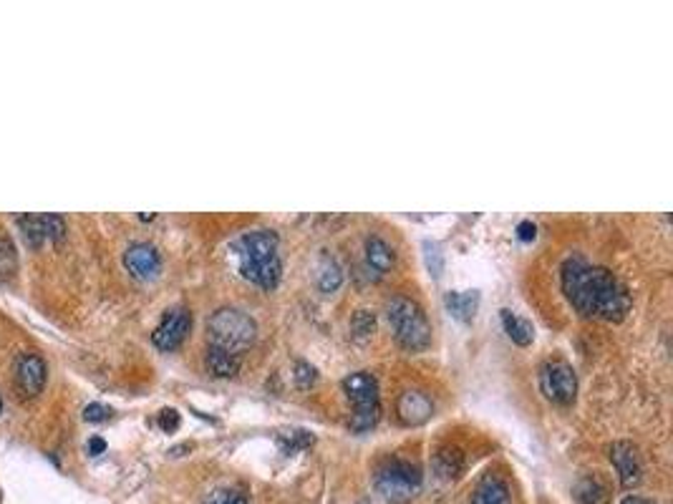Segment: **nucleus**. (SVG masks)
I'll list each match as a JSON object with an SVG mask.
<instances>
[{
	"label": "nucleus",
	"mask_w": 673,
	"mask_h": 504,
	"mask_svg": "<svg viewBox=\"0 0 673 504\" xmlns=\"http://www.w3.org/2000/svg\"><path fill=\"white\" fill-rule=\"evenodd\" d=\"M444 306H447V310L457 318V321L469 323L475 318V313H477L479 308V293L477 290H464V293L451 290V293H447V298H444Z\"/></svg>",
	"instance_id": "obj_14"
},
{
	"label": "nucleus",
	"mask_w": 673,
	"mask_h": 504,
	"mask_svg": "<svg viewBox=\"0 0 673 504\" xmlns=\"http://www.w3.org/2000/svg\"><path fill=\"white\" fill-rule=\"evenodd\" d=\"M315 378H318V374H315V368L310 364H306V361H298L295 364V381H298V386L300 389H308V386H313L315 383Z\"/></svg>",
	"instance_id": "obj_25"
},
{
	"label": "nucleus",
	"mask_w": 673,
	"mask_h": 504,
	"mask_svg": "<svg viewBox=\"0 0 673 504\" xmlns=\"http://www.w3.org/2000/svg\"><path fill=\"white\" fill-rule=\"evenodd\" d=\"M124 265L137 281H152V278H156V273L162 270V257H159L155 245L134 242L124 252Z\"/></svg>",
	"instance_id": "obj_10"
},
{
	"label": "nucleus",
	"mask_w": 673,
	"mask_h": 504,
	"mask_svg": "<svg viewBox=\"0 0 673 504\" xmlns=\"http://www.w3.org/2000/svg\"><path fill=\"white\" fill-rule=\"evenodd\" d=\"M386 318H389L393 338L399 340L401 349L414 353V350H424L432 343V325L416 300L396 295L386 303Z\"/></svg>",
	"instance_id": "obj_3"
},
{
	"label": "nucleus",
	"mask_w": 673,
	"mask_h": 504,
	"mask_svg": "<svg viewBox=\"0 0 673 504\" xmlns=\"http://www.w3.org/2000/svg\"><path fill=\"white\" fill-rule=\"evenodd\" d=\"M109 408L104 407V404H88V407L84 408V419L88 421V424H98V421H106L109 419Z\"/></svg>",
	"instance_id": "obj_27"
},
{
	"label": "nucleus",
	"mask_w": 673,
	"mask_h": 504,
	"mask_svg": "<svg viewBox=\"0 0 673 504\" xmlns=\"http://www.w3.org/2000/svg\"><path fill=\"white\" fill-rule=\"evenodd\" d=\"M310 441H313V436H310L308 432H290V436H281V444L285 447L288 454L295 451V449L308 447Z\"/></svg>",
	"instance_id": "obj_26"
},
{
	"label": "nucleus",
	"mask_w": 673,
	"mask_h": 504,
	"mask_svg": "<svg viewBox=\"0 0 673 504\" xmlns=\"http://www.w3.org/2000/svg\"><path fill=\"white\" fill-rule=\"evenodd\" d=\"M366 260L374 270L386 273L393 267V250L381 238H368L366 239Z\"/></svg>",
	"instance_id": "obj_19"
},
{
	"label": "nucleus",
	"mask_w": 673,
	"mask_h": 504,
	"mask_svg": "<svg viewBox=\"0 0 673 504\" xmlns=\"http://www.w3.org/2000/svg\"><path fill=\"white\" fill-rule=\"evenodd\" d=\"M620 504H656V502H651V500H645V497H638V494H628V497H626Z\"/></svg>",
	"instance_id": "obj_31"
},
{
	"label": "nucleus",
	"mask_w": 673,
	"mask_h": 504,
	"mask_svg": "<svg viewBox=\"0 0 673 504\" xmlns=\"http://www.w3.org/2000/svg\"><path fill=\"white\" fill-rule=\"evenodd\" d=\"M351 331H353V336L358 338V340L371 338L374 336V331H376V315H374L371 310H358V313L353 315Z\"/></svg>",
	"instance_id": "obj_22"
},
{
	"label": "nucleus",
	"mask_w": 673,
	"mask_h": 504,
	"mask_svg": "<svg viewBox=\"0 0 673 504\" xmlns=\"http://www.w3.org/2000/svg\"><path fill=\"white\" fill-rule=\"evenodd\" d=\"M189 328H192V313L187 308H172L155 328L152 340H155L156 349L174 350L177 346H182Z\"/></svg>",
	"instance_id": "obj_8"
},
{
	"label": "nucleus",
	"mask_w": 673,
	"mask_h": 504,
	"mask_svg": "<svg viewBox=\"0 0 673 504\" xmlns=\"http://www.w3.org/2000/svg\"><path fill=\"white\" fill-rule=\"evenodd\" d=\"M205 365L215 378H230L240 371V356L224 349H217V346H210L207 356H205Z\"/></svg>",
	"instance_id": "obj_15"
},
{
	"label": "nucleus",
	"mask_w": 673,
	"mask_h": 504,
	"mask_svg": "<svg viewBox=\"0 0 673 504\" xmlns=\"http://www.w3.org/2000/svg\"><path fill=\"white\" fill-rule=\"evenodd\" d=\"M159 426H162L164 432H174V429L180 426V414H177L174 408H164V411L159 414Z\"/></svg>",
	"instance_id": "obj_28"
},
{
	"label": "nucleus",
	"mask_w": 673,
	"mask_h": 504,
	"mask_svg": "<svg viewBox=\"0 0 673 504\" xmlns=\"http://www.w3.org/2000/svg\"><path fill=\"white\" fill-rule=\"evenodd\" d=\"M343 282V270L338 265L333 257H325L321 263V270H318V288L323 293H336Z\"/></svg>",
	"instance_id": "obj_20"
},
{
	"label": "nucleus",
	"mask_w": 673,
	"mask_h": 504,
	"mask_svg": "<svg viewBox=\"0 0 673 504\" xmlns=\"http://www.w3.org/2000/svg\"><path fill=\"white\" fill-rule=\"evenodd\" d=\"M240 273L263 290H273L281 282V257H278V235L273 230L245 232L238 242Z\"/></svg>",
	"instance_id": "obj_2"
},
{
	"label": "nucleus",
	"mask_w": 673,
	"mask_h": 504,
	"mask_svg": "<svg viewBox=\"0 0 673 504\" xmlns=\"http://www.w3.org/2000/svg\"><path fill=\"white\" fill-rule=\"evenodd\" d=\"M576 497L580 504H608L610 491L598 476H583L576 484Z\"/></svg>",
	"instance_id": "obj_18"
},
{
	"label": "nucleus",
	"mask_w": 673,
	"mask_h": 504,
	"mask_svg": "<svg viewBox=\"0 0 673 504\" xmlns=\"http://www.w3.org/2000/svg\"><path fill=\"white\" fill-rule=\"evenodd\" d=\"M436 475L442 479H457L464 472V454L457 447L439 449L434 459Z\"/></svg>",
	"instance_id": "obj_17"
},
{
	"label": "nucleus",
	"mask_w": 673,
	"mask_h": 504,
	"mask_svg": "<svg viewBox=\"0 0 673 504\" xmlns=\"http://www.w3.org/2000/svg\"><path fill=\"white\" fill-rule=\"evenodd\" d=\"M341 389L353 404L351 429L353 432H368L381 419L379 381L368 371H356L341 381Z\"/></svg>",
	"instance_id": "obj_4"
},
{
	"label": "nucleus",
	"mask_w": 673,
	"mask_h": 504,
	"mask_svg": "<svg viewBox=\"0 0 673 504\" xmlns=\"http://www.w3.org/2000/svg\"><path fill=\"white\" fill-rule=\"evenodd\" d=\"M376 490L391 502H404L421 490V469L404 459L386 462L376 475Z\"/></svg>",
	"instance_id": "obj_6"
},
{
	"label": "nucleus",
	"mask_w": 673,
	"mask_h": 504,
	"mask_svg": "<svg viewBox=\"0 0 673 504\" xmlns=\"http://www.w3.org/2000/svg\"><path fill=\"white\" fill-rule=\"evenodd\" d=\"M540 391L545 393L547 401L568 407L576 401L577 376L573 365L565 361H547L540 368Z\"/></svg>",
	"instance_id": "obj_7"
},
{
	"label": "nucleus",
	"mask_w": 673,
	"mask_h": 504,
	"mask_svg": "<svg viewBox=\"0 0 673 504\" xmlns=\"http://www.w3.org/2000/svg\"><path fill=\"white\" fill-rule=\"evenodd\" d=\"M512 502V494H509V487L502 476L487 475L479 487L475 490V497H472V504H509Z\"/></svg>",
	"instance_id": "obj_13"
},
{
	"label": "nucleus",
	"mask_w": 673,
	"mask_h": 504,
	"mask_svg": "<svg viewBox=\"0 0 673 504\" xmlns=\"http://www.w3.org/2000/svg\"><path fill=\"white\" fill-rule=\"evenodd\" d=\"M0 414H3V399H0Z\"/></svg>",
	"instance_id": "obj_32"
},
{
	"label": "nucleus",
	"mask_w": 673,
	"mask_h": 504,
	"mask_svg": "<svg viewBox=\"0 0 673 504\" xmlns=\"http://www.w3.org/2000/svg\"><path fill=\"white\" fill-rule=\"evenodd\" d=\"M41 224H43V235H46V238L54 239V242H61V239H63L66 223H63V217H61V214H41Z\"/></svg>",
	"instance_id": "obj_24"
},
{
	"label": "nucleus",
	"mask_w": 673,
	"mask_h": 504,
	"mask_svg": "<svg viewBox=\"0 0 673 504\" xmlns=\"http://www.w3.org/2000/svg\"><path fill=\"white\" fill-rule=\"evenodd\" d=\"M502 325H505L507 336L512 343H517V346H530L534 340V328L533 323L527 321V318H519L517 313H512V310H502Z\"/></svg>",
	"instance_id": "obj_16"
},
{
	"label": "nucleus",
	"mask_w": 673,
	"mask_h": 504,
	"mask_svg": "<svg viewBox=\"0 0 673 504\" xmlns=\"http://www.w3.org/2000/svg\"><path fill=\"white\" fill-rule=\"evenodd\" d=\"M15 376H18V386L23 389L26 396L41 393L43 383H46V364H43L41 356L23 353L18 358V365H15Z\"/></svg>",
	"instance_id": "obj_12"
},
{
	"label": "nucleus",
	"mask_w": 673,
	"mask_h": 504,
	"mask_svg": "<svg viewBox=\"0 0 673 504\" xmlns=\"http://www.w3.org/2000/svg\"><path fill=\"white\" fill-rule=\"evenodd\" d=\"M207 333H210L212 346L240 356V350L253 346L255 336H257V325H255V321L245 310L220 308L210 315Z\"/></svg>",
	"instance_id": "obj_5"
},
{
	"label": "nucleus",
	"mask_w": 673,
	"mask_h": 504,
	"mask_svg": "<svg viewBox=\"0 0 673 504\" xmlns=\"http://www.w3.org/2000/svg\"><path fill=\"white\" fill-rule=\"evenodd\" d=\"M517 235L522 242H530V239H534V235H537V227H534L530 220H525V223L517 224Z\"/></svg>",
	"instance_id": "obj_29"
},
{
	"label": "nucleus",
	"mask_w": 673,
	"mask_h": 504,
	"mask_svg": "<svg viewBox=\"0 0 673 504\" xmlns=\"http://www.w3.org/2000/svg\"><path fill=\"white\" fill-rule=\"evenodd\" d=\"M562 293L570 306L590 321L618 323L631 308V295L616 275L601 265L570 257L562 265Z\"/></svg>",
	"instance_id": "obj_1"
},
{
	"label": "nucleus",
	"mask_w": 673,
	"mask_h": 504,
	"mask_svg": "<svg viewBox=\"0 0 673 504\" xmlns=\"http://www.w3.org/2000/svg\"><path fill=\"white\" fill-rule=\"evenodd\" d=\"M610 462L616 466L618 479L626 490H633L641 484L644 479V464L638 457V449L633 447L631 441H616L610 447Z\"/></svg>",
	"instance_id": "obj_9"
},
{
	"label": "nucleus",
	"mask_w": 673,
	"mask_h": 504,
	"mask_svg": "<svg viewBox=\"0 0 673 504\" xmlns=\"http://www.w3.org/2000/svg\"><path fill=\"white\" fill-rule=\"evenodd\" d=\"M396 414H399V421L407 424V426H419L424 421L432 419L434 414V401L426 396L424 391H416V389H408L399 396L396 401Z\"/></svg>",
	"instance_id": "obj_11"
},
{
	"label": "nucleus",
	"mask_w": 673,
	"mask_h": 504,
	"mask_svg": "<svg viewBox=\"0 0 673 504\" xmlns=\"http://www.w3.org/2000/svg\"><path fill=\"white\" fill-rule=\"evenodd\" d=\"M106 449V441L101 439V436H94V439H88V454L91 457H98L101 451Z\"/></svg>",
	"instance_id": "obj_30"
},
{
	"label": "nucleus",
	"mask_w": 673,
	"mask_h": 504,
	"mask_svg": "<svg viewBox=\"0 0 673 504\" xmlns=\"http://www.w3.org/2000/svg\"><path fill=\"white\" fill-rule=\"evenodd\" d=\"M202 504H248V497L240 490H232V487H220L215 490Z\"/></svg>",
	"instance_id": "obj_23"
},
{
	"label": "nucleus",
	"mask_w": 673,
	"mask_h": 504,
	"mask_svg": "<svg viewBox=\"0 0 673 504\" xmlns=\"http://www.w3.org/2000/svg\"><path fill=\"white\" fill-rule=\"evenodd\" d=\"M18 224L23 227V235L29 239L30 248H41L43 239V224H41V214H23V217H18Z\"/></svg>",
	"instance_id": "obj_21"
}]
</instances>
